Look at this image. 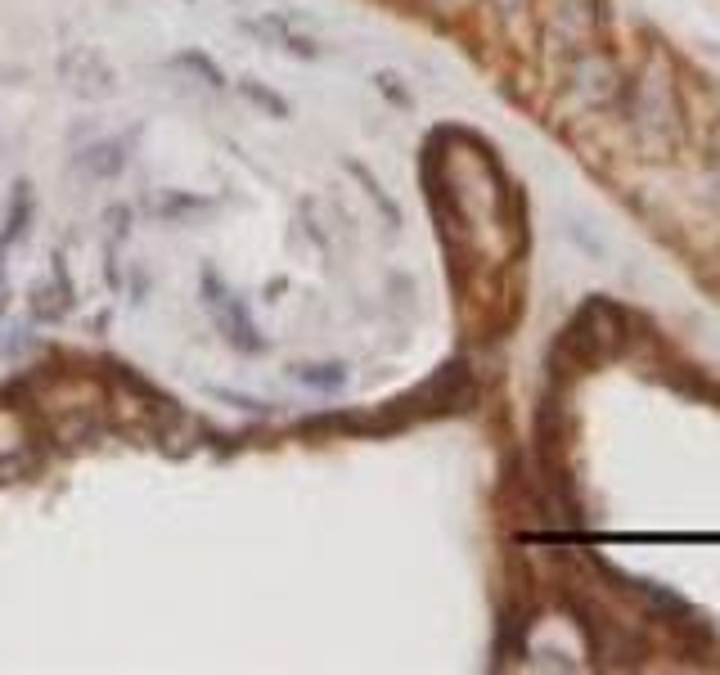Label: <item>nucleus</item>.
<instances>
[{"label": "nucleus", "mask_w": 720, "mask_h": 675, "mask_svg": "<svg viewBox=\"0 0 720 675\" xmlns=\"http://www.w3.org/2000/svg\"><path fill=\"white\" fill-rule=\"evenodd\" d=\"M0 307H5V280H0Z\"/></svg>", "instance_id": "f03ea898"}, {"label": "nucleus", "mask_w": 720, "mask_h": 675, "mask_svg": "<svg viewBox=\"0 0 720 675\" xmlns=\"http://www.w3.org/2000/svg\"><path fill=\"white\" fill-rule=\"evenodd\" d=\"M244 90H248V99H252V105H266L275 118H288V105H284L280 95H271L266 86H244Z\"/></svg>", "instance_id": "f257e3e1"}]
</instances>
